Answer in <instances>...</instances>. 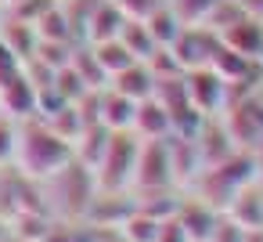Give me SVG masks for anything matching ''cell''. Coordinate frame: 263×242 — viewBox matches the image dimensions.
Masks as SVG:
<instances>
[{
    "mask_svg": "<svg viewBox=\"0 0 263 242\" xmlns=\"http://www.w3.org/2000/svg\"><path fill=\"white\" fill-rule=\"evenodd\" d=\"M76 148L54 134L40 116L18 123V145H15V163L22 166L26 177H54L72 163Z\"/></svg>",
    "mask_w": 263,
    "mask_h": 242,
    "instance_id": "6da1fadb",
    "label": "cell"
},
{
    "mask_svg": "<svg viewBox=\"0 0 263 242\" xmlns=\"http://www.w3.org/2000/svg\"><path fill=\"white\" fill-rule=\"evenodd\" d=\"M137 152H141V137L134 130H112L105 155L94 166V177L105 192L126 188L134 181V166H137Z\"/></svg>",
    "mask_w": 263,
    "mask_h": 242,
    "instance_id": "7a4b0ae2",
    "label": "cell"
},
{
    "mask_svg": "<svg viewBox=\"0 0 263 242\" xmlns=\"http://www.w3.org/2000/svg\"><path fill=\"white\" fill-rule=\"evenodd\" d=\"M216 47H220V33L216 29H209V26H184L177 33V40L170 44V55L180 65V73H187V69L209 65Z\"/></svg>",
    "mask_w": 263,
    "mask_h": 242,
    "instance_id": "3957f363",
    "label": "cell"
},
{
    "mask_svg": "<svg viewBox=\"0 0 263 242\" xmlns=\"http://www.w3.org/2000/svg\"><path fill=\"white\" fill-rule=\"evenodd\" d=\"M134 184L144 192H159L173 184V159H170V141H141L137 166H134Z\"/></svg>",
    "mask_w": 263,
    "mask_h": 242,
    "instance_id": "277c9868",
    "label": "cell"
},
{
    "mask_svg": "<svg viewBox=\"0 0 263 242\" xmlns=\"http://www.w3.org/2000/svg\"><path fill=\"white\" fill-rule=\"evenodd\" d=\"M36 101H40V87L29 80L26 65H22V73L0 80V116H8L15 123L33 119L36 116Z\"/></svg>",
    "mask_w": 263,
    "mask_h": 242,
    "instance_id": "5b68a950",
    "label": "cell"
},
{
    "mask_svg": "<svg viewBox=\"0 0 263 242\" xmlns=\"http://www.w3.org/2000/svg\"><path fill=\"white\" fill-rule=\"evenodd\" d=\"M184 87H187V101H191L195 112H202V116H213V112H220V109L227 105V83H223L209 65L187 69V73H184Z\"/></svg>",
    "mask_w": 263,
    "mask_h": 242,
    "instance_id": "8992f818",
    "label": "cell"
},
{
    "mask_svg": "<svg viewBox=\"0 0 263 242\" xmlns=\"http://www.w3.org/2000/svg\"><path fill=\"white\" fill-rule=\"evenodd\" d=\"M220 44L259 62V47H263V19H252V15H238L231 26L220 29Z\"/></svg>",
    "mask_w": 263,
    "mask_h": 242,
    "instance_id": "52a82bcc",
    "label": "cell"
},
{
    "mask_svg": "<svg viewBox=\"0 0 263 242\" xmlns=\"http://www.w3.org/2000/svg\"><path fill=\"white\" fill-rule=\"evenodd\" d=\"M123 11L112 4V0H98V8L87 15L83 22V33H80V44H105V40H116L119 29H123Z\"/></svg>",
    "mask_w": 263,
    "mask_h": 242,
    "instance_id": "ba28073f",
    "label": "cell"
},
{
    "mask_svg": "<svg viewBox=\"0 0 263 242\" xmlns=\"http://www.w3.org/2000/svg\"><path fill=\"white\" fill-rule=\"evenodd\" d=\"M141 141H166L173 137V123H170V112L155 101V98H144L137 101V112H134V127H130Z\"/></svg>",
    "mask_w": 263,
    "mask_h": 242,
    "instance_id": "9c48e42d",
    "label": "cell"
},
{
    "mask_svg": "<svg viewBox=\"0 0 263 242\" xmlns=\"http://www.w3.org/2000/svg\"><path fill=\"white\" fill-rule=\"evenodd\" d=\"M134 112H137V101H130L126 94H119L112 87L98 91V123L101 127H108V130H130L134 127Z\"/></svg>",
    "mask_w": 263,
    "mask_h": 242,
    "instance_id": "30bf717a",
    "label": "cell"
},
{
    "mask_svg": "<svg viewBox=\"0 0 263 242\" xmlns=\"http://www.w3.org/2000/svg\"><path fill=\"white\" fill-rule=\"evenodd\" d=\"M108 87L119 91V94H126L130 101H144V98L155 94V73L148 69V62H134V65H126L123 73H116V76L108 80Z\"/></svg>",
    "mask_w": 263,
    "mask_h": 242,
    "instance_id": "8fae6325",
    "label": "cell"
},
{
    "mask_svg": "<svg viewBox=\"0 0 263 242\" xmlns=\"http://www.w3.org/2000/svg\"><path fill=\"white\" fill-rule=\"evenodd\" d=\"M0 37H4V44L22 58V65L33 62V55H36V40H40V37H36V29H33L29 22L4 15V22H0Z\"/></svg>",
    "mask_w": 263,
    "mask_h": 242,
    "instance_id": "7c38bea8",
    "label": "cell"
},
{
    "mask_svg": "<svg viewBox=\"0 0 263 242\" xmlns=\"http://www.w3.org/2000/svg\"><path fill=\"white\" fill-rule=\"evenodd\" d=\"M90 51H94V58H98V65H101V73L112 80L116 73H123L126 65H134L137 58L123 47V40L116 37V40H105V44H90Z\"/></svg>",
    "mask_w": 263,
    "mask_h": 242,
    "instance_id": "4fadbf2b",
    "label": "cell"
},
{
    "mask_svg": "<svg viewBox=\"0 0 263 242\" xmlns=\"http://www.w3.org/2000/svg\"><path fill=\"white\" fill-rule=\"evenodd\" d=\"M144 26H148V33H152V40H155V47H170V44L177 40V33L184 29V26H180V19L173 15V8H170V4L155 8V11L144 19Z\"/></svg>",
    "mask_w": 263,
    "mask_h": 242,
    "instance_id": "5bb4252c",
    "label": "cell"
},
{
    "mask_svg": "<svg viewBox=\"0 0 263 242\" xmlns=\"http://www.w3.org/2000/svg\"><path fill=\"white\" fill-rule=\"evenodd\" d=\"M119 40H123V47H126L137 62H148V58L159 51V47H155V40H152V33H148V26H144V22H134V19H126V22H123Z\"/></svg>",
    "mask_w": 263,
    "mask_h": 242,
    "instance_id": "9a60e30c",
    "label": "cell"
},
{
    "mask_svg": "<svg viewBox=\"0 0 263 242\" xmlns=\"http://www.w3.org/2000/svg\"><path fill=\"white\" fill-rule=\"evenodd\" d=\"M166 4L173 8L180 26H205L209 15L220 8V0H166Z\"/></svg>",
    "mask_w": 263,
    "mask_h": 242,
    "instance_id": "2e32d148",
    "label": "cell"
},
{
    "mask_svg": "<svg viewBox=\"0 0 263 242\" xmlns=\"http://www.w3.org/2000/svg\"><path fill=\"white\" fill-rule=\"evenodd\" d=\"M112 4L123 11V19H134V22H144L155 8H162L166 0H112Z\"/></svg>",
    "mask_w": 263,
    "mask_h": 242,
    "instance_id": "e0dca14e",
    "label": "cell"
},
{
    "mask_svg": "<svg viewBox=\"0 0 263 242\" xmlns=\"http://www.w3.org/2000/svg\"><path fill=\"white\" fill-rule=\"evenodd\" d=\"M15 145H18V123L0 116V163H15Z\"/></svg>",
    "mask_w": 263,
    "mask_h": 242,
    "instance_id": "ac0fdd59",
    "label": "cell"
},
{
    "mask_svg": "<svg viewBox=\"0 0 263 242\" xmlns=\"http://www.w3.org/2000/svg\"><path fill=\"white\" fill-rule=\"evenodd\" d=\"M15 73H22V58L4 44V37H0V80H8V76H15Z\"/></svg>",
    "mask_w": 263,
    "mask_h": 242,
    "instance_id": "d6986e66",
    "label": "cell"
},
{
    "mask_svg": "<svg viewBox=\"0 0 263 242\" xmlns=\"http://www.w3.org/2000/svg\"><path fill=\"white\" fill-rule=\"evenodd\" d=\"M0 8H4V11H8V8H11V0H0Z\"/></svg>",
    "mask_w": 263,
    "mask_h": 242,
    "instance_id": "ffe728a7",
    "label": "cell"
},
{
    "mask_svg": "<svg viewBox=\"0 0 263 242\" xmlns=\"http://www.w3.org/2000/svg\"><path fill=\"white\" fill-rule=\"evenodd\" d=\"M4 15H8V11H4V8H0V22H4Z\"/></svg>",
    "mask_w": 263,
    "mask_h": 242,
    "instance_id": "44dd1931",
    "label": "cell"
},
{
    "mask_svg": "<svg viewBox=\"0 0 263 242\" xmlns=\"http://www.w3.org/2000/svg\"><path fill=\"white\" fill-rule=\"evenodd\" d=\"M259 65H263V47H259Z\"/></svg>",
    "mask_w": 263,
    "mask_h": 242,
    "instance_id": "7402d4cb",
    "label": "cell"
}]
</instances>
